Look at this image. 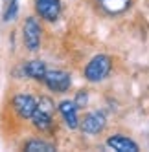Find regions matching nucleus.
<instances>
[{
	"instance_id": "1",
	"label": "nucleus",
	"mask_w": 149,
	"mask_h": 152,
	"mask_svg": "<svg viewBox=\"0 0 149 152\" xmlns=\"http://www.w3.org/2000/svg\"><path fill=\"white\" fill-rule=\"evenodd\" d=\"M111 70H112L111 55H107V53H98V55H94L87 62V66L83 70V77L89 83H101L111 75Z\"/></svg>"
},
{
	"instance_id": "2",
	"label": "nucleus",
	"mask_w": 149,
	"mask_h": 152,
	"mask_svg": "<svg viewBox=\"0 0 149 152\" xmlns=\"http://www.w3.org/2000/svg\"><path fill=\"white\" fill-rule=\"evenodd\" d=\"M77 128L87 136H98L107 128V115H105L103 110L87 112L83 117H79V126Z\"/></svg>"
},
{
	"instance_id": "3",
	"label": "nucleus",
	"mask_w": 149,
	"mask_h": 152,
	"mask_svg": "<svg viewBox=\"0 0 149 152\" xmlns=\"http://www.w3.org/2000/svg\"><path fill=\"white\" fill-rule=\"evenodd\" d=\"M22 40L28 51H37L42 42V26L37 17H26L22 26Z\"/></svg>"
},
{
	"instance_id": "4",
	"label": "nucleus",
	"mask_w": 149,
	"mask_h": 152,
	"mask_svg": "<svg viewBox=\"0 0 149 152\" xmlns=\"http://www.w3.org/2000/svg\"><path fill=\"white\" fill-rule=\"evenodd\" d=\"M42 83L54 94H66L72 86V75L65 70H46Z\"/></svg>"
},
{
	"instance_id": "5",
	"label": "nucleus",
	"mask_w": 149,
	"mask_h": 152,
	"mask_svg": "<svg viewBox=\"0 0 149 152\" xmlns=\"http://www.w3.org/2000/svg\"><path fill=\"white\" fill-rule=\"evenodd\" d=\"M11 106L18 117L30 119L33 115V112L37 110V99L30 94H17L11 99Z\"/></svg>"
},
{
	"instance_id": "6",
	"label": "nucleus",
	"mask_w": 149,
	"mask_h": 152,
	"mask_svg": "<svg viewBox=\"0 0 149 152\" xmlns=\"http://www.w3.org/2000/svg\"><path fill=\"white\" fill-rule=\"evenodd\" d=\"M35 11L39 18L46 20V22H55L61 17L63 4L61 0H35Z\"/></svg>"
},
{
	"instance_id": "7",
	"label": "nucleus",
	"mask_w": 149,
	"mask_h": 152,
	"mask_svg": "<svg viewBox=\"0 0 149 152\" xmlns=\"http://www.w3.org/2000/svg\"><path fill=\"white\" fill-rule=\"evenodd\" d=\"M57 112L59 115L63 117V121H65V125L70 128V130H76L79 126V110H77V106L74 104L72 99H65V101H61L57 104Z\"/></svg>"
},
{
	"instance_id": "8",
	"label": "nucleus",
	"mask_w": 149,
	"mask_h": 152,
	"mask_svg": "<svg viewBox=\"0 0 149 152\" xmlns=\"http://www.w3.org/2000/svg\"><path fill=\"white\" fill-rule=\"evenodd\" d=\"M105 145H107L109 148L116 150V152H138L140 150V147H138V143L134 139L127 137L123 134H112L107 137V141H105Z\"/></svg>"
},
{
	"instance_id": "9",
	"label": "nucleus",
	"mask_w": 149,
	"mask_h": 152,
	"mask_svg": "<svg viewBox=\"0 0 149 152\" xmlns=\"http://www.w3.org/2000/svg\"><path fill=\"white\" fill-rule=\"evenodd\" d=\"M46 62L41 61V59H33V61H28L22 64V73L26 75L28 79H33V81H41L44 79V73H46Z\"/></svg>"
},
{
	"instance_id": "10",
	"label": "nucleus",
	"mask_w": 149,
	"mask_h": 152,
	"mask_svg": "<svg viewBox=\"0 0 149 152\" xmlns=\"http://www.w3.org/2000/svg\"><path fill=\"white\" fill-rule=\"evenodd\" d=\"M133 2L134 0H100V6L107 15L116 17V15H123L133 6Z\"/></svg>"
},
{
	"instance_id": "11",
	"label": "nucleus",
	"mask_w": 149,
	"mask_h": 152,
	"mask_svg": "<svg viewBox=\"0 0 149 152\" xmlns=\"http://www.w3.org/2000/svg\"><path fill=\"white\" fill-rule=\"evenodd\" d=\"M30 119H31V123H33V126L37 130H41V132H50V130L54 128V115L44 112V110H41V108H37Z\"/></svg>"
},
{
	"instance_id": "12",
	"label": "nucleus",
	"mask_w": 149,
	"mask_h": 152,
	"mask_svg": "<svg viewBox=\"0 0 149 152\" xmlns=\"http://www.w3.org/2000/svg\"><path fill=\"white\" fill-rule=\"evenodd\" d=\"M24 150L26 152H54L55 145L48 143L44 139H30L24 143Z\"/></svg>"
},
{
	"instance_id": "13",
	"label": "nucleus",
	"mask_w": 149,
	"mask_h": 152,
	"mask_svg": "<svg viewBox=\"0 0 149 152\" xmlns=\"http://www.w3.org/2000/svg\"><path fill=\"white\" fill-rule=\"evenodd\" d=\"M18 7H20L18 0H9V2L6 4V7H4V13H2V20H4V22H11V20L17 18Z\"/></svg>"
},
{
	"instance_id": "14",
	"label": "nucleus",
	"mask_w": 149,
	"mask_h": 152,
	"mask_svg": "<svg viewBox=\"0 0 149 152\" xmlns=\"http://www.w3.org/2000/svg\"><path fill=\"white\" fill-rule=\"evenodd\" d=\"M72 101H74V104L77 106V110L87 108V106H89V90H79Z\"/></svg>"
},
{
	"instance_id": "15",
	"label": "nucleus",
	"mask_w": 149,
	"mask_h": 152,
	"mask_svg": "<svg viewBox=\"0 0 149 152\" xmlns=\"http://www.w3.org/2000/svg\"><path fill=\"white\" fill-rule=\"evenodd\" d=\"M37 108H41V110H44L48 114H54L55 104H54V101H52L48 95H41L39 99H37Z\"/></svg>"
}]
</instances>
